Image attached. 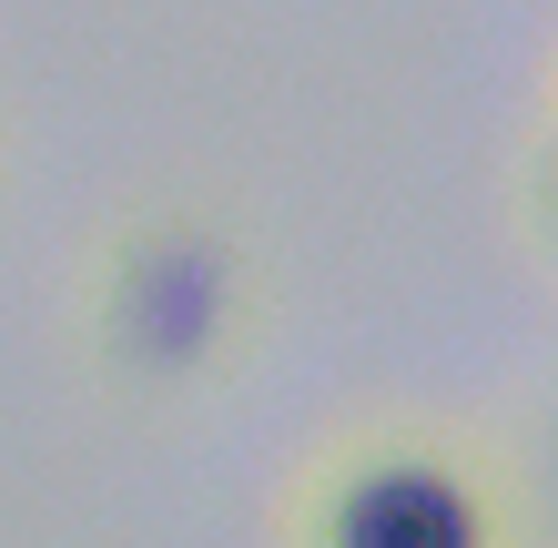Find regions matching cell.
Listing matches in <instances>:
<instances>
[{
  "label": "cell",
  "instance_id": "6da1fadb",
  "mask_svg": "<svg viewBox=\"0 0 558 548\" xmlns=\"http://www.w3.org/2000/svg\"><path fill=\"white\" fill-rule=\"evenodd\" d=\"M284 548H529V498L468 427L386 416L305 458L284 498Z\"/></svg>",
  "mask_w": 558,
  "mask_h": 548
},
{
  "label": "cell",
  "instance_id": "7a4b0ae2",
  "mask_svg": "<svg viewBox=\"0 0 558 548\" xmlns=\"http://www.w3.org/2000/svg\"><path fill=\"white\" fill-rule=\"evenodd\" d=\"M244 254L204 214H143L102 265V356L143 386H193L244 336Z\"/></svg>",
  "mask_w": 558,
  "mask_h": 548
}]
</instances>
